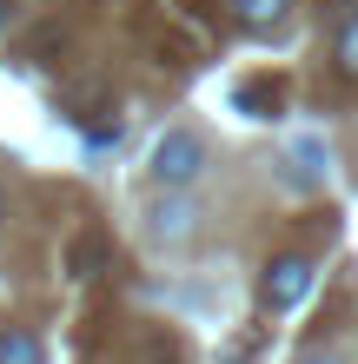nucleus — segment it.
<instances>
[{"label":"nucleus","instance_id":"obj_1","mask_svg":"<svg viewBox=\"0 0 358 364\" xmlns=\"http://www.w3.org/2000/svg\"><path fill=\"white\" fill-rule=\"evenodd\" d=\"M199 139L193 133H166L159 146H153V166H146V173H153V186L159 192H179V186H193L199 179Z\"/></svg>","mask_w":358,"mask_h":364},{"label":"nucleus","instance_id":"obj_2","mask_svg":"<svg viewBox=\"0 0 358 364\" xmlns=\"http://www.w3.org/2000/svg\"><path fill=\"white\" fill-rule=\"evenodd\" d=\"M312 285H319V272H312V259H272L265 265V305L272 311H299Z\"/></svg>","mask_w":358,"mask_h":364},{"label":"nucleus","instance_id":"obj_3","mask_svg":"<svg viewBox=\"0 0 358 364\" xmlns=\"http://www.w3.org/2000/svg\"><path fill=\"white\" fill-rule=\"evenodd\" d=\"M146 219H153V239H186V232H193V205H179V199H159L153 212H146Z\"/></svg>","mask_w":358,"mask_h":364},{"label":"nucleus","instance_id":"obj_4","mask_svg":"<svg viewBox=\"0 0 358 364\" xmlns=\"http://www.w3.org/2000/svg\"><path fill=\"white\" fill-rule=\"evenodd\" d=\"M233 14H239V27L265 33V27H279V20H285V0H233Z\"/></svg>","mask_w":358,"mask_h":364},{"label":"nucleus","instance_id":"obj_5","mask_svg":"<svg viewBox=\"0 0 358 364\" xmlns=\"http://www.w3.org/2000/svg\"><path fill=\"white\" fill-rule=\"evenodd\" d=\"M0 364H40V338L33 331H0Z\"/></svg>","mask_w":358,"mask_h":364},{"label":"nucleus","instance_id":"obj_6","mask_svg":"<svg viewBox=\"0 0 358 364\" xmlns=\"http://www.w3.org/2000/svg\"><path fill=\"white\" fill-rule=\"evenodd\" d=\"M292 166H305V186H319L325 179V146L319 139H299V146H292Z\"/></svg>","mask_w":358,"mask_h":364},{"label":"nucleus","instance_id":"obj_7","mask_svg":"<svg viewBox=\"0 0 358 364\" xmlns=\"http://www.w3.org/2000/svg\"><path fill=\"white\" fill-rule=\"evenodd\" d=\"M339 67L358 80V14H352V20H339Z\"/></svg>","mask_w":358,"mask_h":364},{"label":"nucleus","instance_id":"obj_8","mask_svg":"<svg viewBox=\"0 0 358 364\" xmlns=\"http://www.w3.org/2000/svg\"><path fill=\"white\" fill-rule=\"evenodd\" d=\"M100 252H107V245H100V239H73V272H80V278H87V272L100 265Z\"/></svg>","mask_w":358,"mask_h":364},{"label":"nucleus","instance_id":"obj_9","mask_svg":"<svg viewBox=\"0 0 358 364\" xmlns=\"http://www.w3.org/2000/svg\"><path fill=\"white\" fill-rule=\"evenodd\" d=\"M299 364H339V358H332V351H312V358H299Z\"/></svg>","mask_w":358,"mask_h":364},{"label":"nucleus","instance_id":"obj_10","mask_svg":"<svg viewBox=\"0 0 358 364\" xmlns=\"http://www.w3.org/2000/svg\"><path fill=\"white\" fill-rule=\"evenodd\" d=\"M7 20H14V0H0V33H7Z\"/></svg>","mask_w":358,"mask_h":364}]
</instances>
